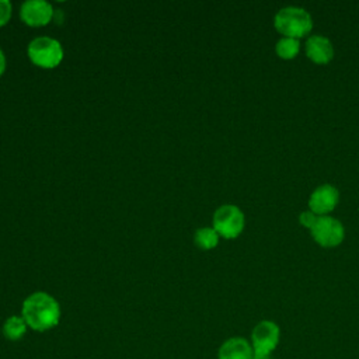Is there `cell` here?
<instances>
[{"instance_id": "obj_11", "label": "cell", "mask_w": 359, "mask_h": 359, "mask_svg": "<svg viewBox=\"0 0 359 359\" xmlns=\"http://www.w3.org/2000/svg\"><path fill=\"white\" fill-rule=\"evenodd\" d=\"M3 335L10 339V341H20L28 331V325L25 323V320L22 318V316H10L8 318H6V321L3 323L1 327Z\"/></svg>"}, {"instance_id": "obj_10", "label": "cell", "mask_w": 359, "mask_h": 359, "mask_svg": "<svg viewBox=\"0 0 359 359\" xmlns=\"http://www.w3.org/2000/svg\"><path fill=\"white\" fill-rule=\"evenodd\" d=\"M217 359H254V349L248 339L231 337L220 345Z\"/></svg>"}, {"instance_id": "obj_7", "label": "cell", "mask_w": 359, "mask_h": 359, "mask_svg": "<svg viewBox=\"0 0 359 359\" xmlns=\"http://www.w3.org/2000/svg\"><path fill=\"white\" fill-rule=\"evenodd\" d=\"M339 202V191L332 184H321L309 196V209L317 216L332 212Z\"/></svg>"}, {"instance_id": "obj_1", "label": "cell", "mask_w": 359, "mask_h": 359, "mask_svg": "<svg viewBox=\"0 0 359 359\" xmlns=\"http://www.w3.org/2000/svg\"><path fill=\"white\" fill-rule=\"evenodd\" d=\"M21 316L28 328L45 332L55 328L60 321V306L57 300L46 292H34L22 302Z\"/></svg>"}, {"instance_id": "obj_3", "label": "cell", "mask_w": 359, "mask_h": 359, "mask_svg": "<svg viewBox=\"0 0 359 359\" xmlns=\"http://www.w3.org/2000/svg\"><path fill=\"white\" fill-rule=\"evenodd\" d=\"M29 60L43 69L56 67L63 59L62 43L50 36H36L28 43Z\"/></svg>"}, {"instance_id": "obj_4", "label": "cell", "mask_w": 359, "mask_h": 359, "mask_svg": "<svg viewBox=\"0 0 359 359\" xmlns=\"http://www.w3.org/2000/svg\"><path fill=\"white\" fill-rule=\"evenodd\" d=\"M245 226V216L243 210L233 205L226 203L219 206L213 213V229L223 238L231 240L241 234Z\"/></svg>"}, {"instance_id": "obj_8", "label": "cell", "mask_w": 359, "mask_h": 359, "mask_svg": "<svg viewBox=\"0 0 359 359\" xmlns=\"http://www.w3.org/2000/svg\"><path fill=\"white\" fill-rule=\"evenodd\" d=\"M20 15L29 27H43L53 17V7L46 0H27L21 4Z\"/></svg>"}, {"instance_id": "obj_6", "label": "cell", "mask_w": 359, "mask_h": 359, "mask_svg": "<svg viewBox=\"0 0 359 359\" xmlns=\"http://www.w3.org/2000/svg\"><path fill=\"white\" fill-rule=\"evenodd\" d=\"M280 339V328L275 321L262 320L251 332V345L254 355L271 356L272 351L278 346Z\"/></svg>"}, {"instance_id": "obj_14", "label": "cell", "mask_w": 359, "mask_h": 359, "mask_svg": "<svg viewBox=\"0 0 359 359\" xmlns=\"http://www.w3.org/2000/svg\"><path fill=\"white\" fill-rule=\"evenodd\" d=\"M317 219H318V216L314 212H311L310 209L309 210H303V212L299 213V223H300V226H303V227H306L309 230L314 226Z\"/></svg>"}, {"instance_id": "obj_13", "label": "cell", "mask_w": 359, "mask_h": 359, "mask_svg": "<svg viewBox=\"0 0 359 359\" xmlns=\"http://www.w3.org/2000/svg\"><path fill=\"white\" fill-rule=\"evenodd\" d=\"M219 234L213 227H201L194 234V241L201 250H213L219 243Z\"/></svg>"}, {"instance_id": "obj_15", "label": "cell", "mask_w": 359, "mask_h": 359, "mask_svg": "<svg viewBox=\"0 0 359 359\" xmlns=\"http://www.w3.org/2000/svg\"><path fill=\"white\" fill-rule=\"evenodd\" d=\"M11 3L8 0H0V27L6 25L11 18Z\"/></svg>"}, {"instance_id": "obj_9", "label": "cell", "mask_w": 359, "mask_h": 359, "mask_svg": "<svg viewBox=\"0 0 359 359\" xmlns=\"http://www.w3.org/2000/svg\"><path fill=\"white\" fill-rule=\"evenodd\" d=\"M304 52L306 56L317 65H325L331 62L335 53L331 39L321 34H313L306 39Z\"/></svg>"}, {"instance_id": "obj_16", "label": "cell", "mask_w": 359, "mask_h": 359, "mask_svg": "<svg viewBox=\"0 0 359 359\" xmlns=\"http://www.w3.org/2000/svg\"><path fill=\"white\" fill-rule=\"evenodd\" d=\"M6 65H7V62H6L4 52L0 49V76L4 73V70H6Z\"/></svg>"}, {"instance_id": "obj_12", "label": "cell", "mask_w": 359, "mask_h": 359, "mask_svg": "<svg viewBox=\"0 0 359 359\" xmlns=\"http://www.w3.org/2000/svg\"><path fill=\"white\" fill-rule=\"evenodd\" d=\"M275 52L280 59H285V60L294 59L300 52V39L280 36L275 43Z\"/></svg>"}, {"instance_id": "obj_5", "label": "cell", "mask_w": 359, "mask_h": 359, "mask_svg": "<svg viewBox=\"0 0 359 359\" xmlns=\"http://www.w3.org/2000/svg\"><path fill=\"white\" fill-rule=\"evenodd\" d=\"M310 234L313 240L325 248H332L339 245L345 237V227L341 220L325 215L318 216L314 226L310 229Z\"/></svg>"}, {"instance_id": "obj_17", "label": "cell", "mask_w": 359, "mask_h": 359, "mask_svg": "<svg viewBox=\"0 0 359 359\" xmlns=\"http://www.w3.org/2000/svg\"><path fill=\"white\" fill-rule=\"evenodd\" d=\"M254 359H271V356H261V355H254Z\"/></svg>"}, {"instance_id": "obj_2", "label": "cell", "mask_w": 359, "mask_h": 359, "mask_svg": "<svg viewBox=\"0 0 359 359\" xmlns=\"http://www.w3.org/2000/svg\"><path fill=\"white\" fill-rule=\"evenodd\" d=\"M273 27L282 36L300 39L313 29L311 14L299 6H286L273 15Z\"/></svg>"}]
</instances>
